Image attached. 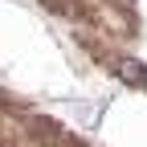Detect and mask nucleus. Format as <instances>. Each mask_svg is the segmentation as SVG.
I'll use <instances>...</instances> for the list:
<instances>
[{"label": "nucleus", "instance_id": "f257e3e1", "mask_svg": "<svg viewBox=\"0 0 147 147\" xmlns=\"http://www.w3.org/2000/svg\"><path fill=\"white\" fill-rule=\"evenodd\" d=\"M119 74H123V82H131V86L147 82V74H143V69H135V61H123V65H119Z\"/></svg>", "mask_w": 147, "mask_h": 147}]
</instances>
